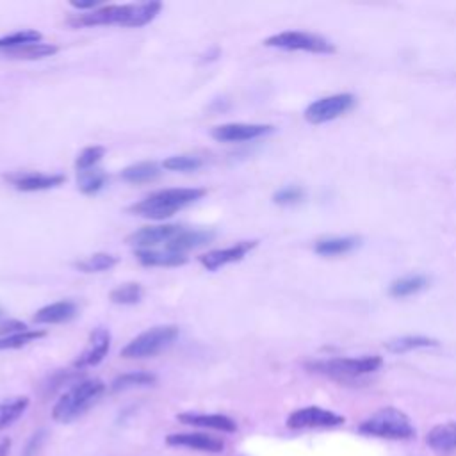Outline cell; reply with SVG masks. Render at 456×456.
<instances>
[{"label": "cell", "instance_id": "1", "mask_svg": "<svg viewBox=\"0 0 456 456\" xmlns=\"http://www.w3.org/2000/svg\"><path fill=\"white\" fill-rule=\"evenodd\" d=\"M160 11H162V2L159 0H150L141 4H110V5H102L89 12L75 14L73 18L68 20V25H71L73 28L98 27V25H119V27L139 28L153 21Z\"/></svg>", "mask_w": 456, "mask_h": 456}, {"label": "cell", "instance_id": "2", "mask_svg": "<svg viewBox=\"0 0 456 456\" xmlns=\"http://www.w3.org/2000/svg\"><path fill=\"white\" fill-rule=\"evenodd\" d=\"M207 194L201 187H169L160 189L151 194H148L144 200L134 203L128 207L130 214L153 219V221H164L175 216L178 210L185 208L187 205L196 203Z\"/></svg>", "mask_w": 456, "mask_h": 456}, {"label": "cell", "instance_id": "3", "mask_svg": "<svg viewBox=\"0 0 456 456\" xmlns=\"http://www.w3.org/2000/svg\"><path fill=\"white\" fill-rule=\"evenodd\" d=\"M105 383L102 379H82L73 383L52 408V417L55 422H71L84 415L103 394Z\"/></svg>", "mask_w": 456, "mask_h": 456}, {"label": "cell", "instance_id": "4", "mask_svg": "<svg viewBox=\"0 0 456 456\" xmlns=\"http://www.w3.org/2000/svg\"><path fill=\"white\" fill-rule=\"evenodd\" d=\"M358 431L367 436L387 440H410L415 436V428L410 417L394 406L374 411L358 426Z\"/></svg>", "mask_w": 456, "mask_h": 456}, {"label": "cell", "instance_id": "5", "mask_svg": "<svg viewBox=\"0 0 456 456\" xmlns=\"http://www.w3.org/2000/svg\"><path fill=\"white\" fill-rule=\"evenodd\" d=\"M383 365L381 356H362V358H328L308 362L306 369L331 379L353 381L365 374L376 372Z\"/></svg>", "mask_w": 456, "mask_h": 456}, {"label": "cell", "instance_id": "6", "mask_svg": "<svg viewBox=\"0 0 456 456\" xmlns=\"http://www.w3.org/2000/svg\"><path fill=\"white\" fill-rule=\"evenodd\" d=\"M180 330L175 324H159L153 326L142 333H139L135 338H132L123 349L121 356L130 358V360H139V358H151L164 349H167L175 338L178 337Z\"/></svg>", "mask_w": 456, "mask_h": 456}, {"label": "cell", "instance_id": "7", "mask_svg": "<svg viewBox=\"0 0 456 456\" xmlns=\"http://www.w3.org/2000/svg\"><path fill=\"white\" fill-rule=\"evenodd\" d=\"M265 46L281 48V50H303L312 53H333L335 46L322 36L301 30H285L274 36H269L264 41Z\"/></svg>", "mask_w": 456, "mask_h": 456}, {"label": "cell", "instance_id": "8", "mask_svg": "<svg viewBox=\"0 0 456 456\" xmlns=\"http://www.w3.org/2000/svg\"><path fill=\"white\" fill-rule=\"evenodd\" d=\"M354 102H356L354 96L349 93L319 98L305 109V119L312 125H321V123L337 119L338 116L349 112L354 107Z\"/></svg>", "mask_w": 456, "mask_h": 456}, {"label": "cell", "instance_id": "9", "mask_svg": "<svg viewBox=\"0 0 456 456\" xmlns=\"http://www.w3.org/2000/svg\"><path fill=\"white\" fill-rule=\"evenodd\" d=\"M346 419L331 410L321 406H305L294 410L287 417V426L290 429H310V428H335L344 424Z\"/></svg>", "mask_w": 456, "mask_h": 456}, {"label": "cell", "instance_id": "10", "mask_svg": "<svg viewBox=\"0 0 456 456\" xmlns=\"http://www.w3.org/2000/svg\"><path fill=\"white\" fill-rule=\"evenodd\" d=\"M183 226L180 224H153V226H142L130 235H126L125 242L134 246L135 249H155L159 244H167L171 239H175Z\"/></svg>", "mask_w": 456, "mask_h": 456}, {"label": "cell", "instance_id": "11", "mask_svg": "<svg viewBox=\"0 0 456 456\" xmlns=\"http://www.w3.org/2000/svg\"><path fill=\"white\" fill-rule=\"evenodd\" d=\"M274 132L273 125H260V123H224L217 125L210 130L212 139L219 142H242L264 137Z\"/></svg>", "mask_w": 456, "mask_h": 456}, {"label": "cell", "instance_id": "12", "mask_svg": "<svg viewBox=\"0 0 456 456\" xmlns=\"http://www.w3.org/2000/svg\"><path fill=\"white\" fill-rule=\"evenodd\" d=\"M258 244V240H240L235 242L228 248H221V249H212L207 251L203 255L198 256V262L207 269V271H217L228 264H235L240 262L251 249H255Z\"/></svg>", "mask_w": 456, "mask_h": 456}, {"label": "cell", "instance_id": "13", "mask_svg": "<svg viewBox=\"0 0 456 456\" xmlns=\"http://www.w3.org/2000/svg\"><path fill=\"white\" fill-rule=\"evenodd\" d=\"M110 331L103 326H96L87 338V346L86 349L78 354V358L73 362L75 369H87V367H94L98 363L103 362V358L107 356L109 349H110Z\"/></svg>", "mask_w": 456, "mask_h": 456}, {"label": "cell", "instance_id": "14", "mask_svg": "<svg viewBox=\"0 0 456 456\" xmlns=\"http://www.w3.org/2000/svg\"><path fill=\"white\" fill-rule=\"evenodd\" d=\"M14 189L21 192H37V191H48L53 187H59L64 183L66 176L59 173L45 175V173H12L4 176Z\"/></svg>", "mask_w": 456, "mask_h": 456}, {"label": "cell", "instance_id": "15", "mask_svg": "<svg viewBox=\"0 0 456 456\" xmlns=\"http://www.w3.org/2000/svg\"><path fill=\"white\" fill-rule=\"evenodd\" d=\"M166 444L171 447H185L200 452H223L224 442L207 433H171L166 436Z\"/></svg>", "mask_w": 456, "mask_h": 456}, {"label": "cell", "instance_id": "16", "mask_svg": "<svg viewBox=\"0 0 456 456\" xmlns=\"http://www.w3.org/2000/svg\"><path fill=\"white\" fill-rule=\"evenodd\" d=\"M182 424L196 426V428H207L221 433H235L237 422L223 413H194V411H183L176 417Z\"/></svg>", "mask_w": 456, "mask_h": 456}, {"label": "cell", "instance_id": "17", "mask_svg": "<svg viewBox=\"0 0 456 456\" xmlns=\"http://www.w3.org/2000/svg\"><path fill=\"white\" fill-rule=\"evenodd\" d=\"M77 314H78V308L75 301L61 299V301L41 306L32 319L36 324H61L75 319Z\"/></svg>", "mask_w": 456, "mask_h": 456}, {"label": "cell", "instance_id": "18", "mask_svg": "<svg viewBox=\"0 0 456 456\" xmlns=\"http://www.w3.org/2000/svg\"><path fill=\"white\" fill-rule=\"evenodd\" d=\"M216 237V233L212 230H203V228H198V230H189V228H183L175 239H171L164 249L171 251V253H180V255H185V251H191V249H196L200 246H205L208 244L212 239Z\"/></svg>", "mask_w": 456, "mask_h": 456}, {"label": "cell", "instance_id": "19", "mask_svg": "<svg viewBox=\"0 0 456 456\" xmlns=\"http://www.w3.org/2000/svg\"><path fill=\"white\" fill-rule=\"evenodd\" d=\"M137 262L144 267H178L187 264V256L180 253H171L167 249H135L134 251Z\"/></svg>", "mask_w": 456, "mask_h": 456}, {"label": "cell", "instance_id": "20", "mask_svg": "<svg viewBox=\"0 0 456 456\" xmlns=\"http://www.w3.org/2000/svg\"><path fill=\"white\" fill-rule=\"evenodd\" d=\"M428 445L436 452L456 451V422H445L431 428L426 436Z\"/></svg>", "mask_w": 456, "mask_h": 456}, {"label": "cell", "instance_id": "21", "mask_svg": "<svg viewBox=\"0 0 456 456\" xmlns=\"http://www.w3.org/2000/svg\"><path fill=\"white\" fill-rule=\"evenodd\" d=\"M59 52L57 45L52 43H34V45H25L14 50H7L2 52L7 59H18V61H36V59H45V57H52Z\"/></svg>", "mask_w": 456, "mask_h": 456}, {"label": "cell", "instance_id": "22", "mask_svg": "<svg viewBox=\"0 0 456 456\" xmlns=\"http://www.w3.org/2000/svg\"><path fill=\"white\" fill-rule=\"evenodd\" d=\"M160 166L153 160H144L132 164L121 171V178L128 183H146L160 176Z\"/></svg>", "mask_w": 456, "mask_h": 456}, {"label": "cell", "instance_id": "23", "mask_svg": "<svg viewBox=\"0 0 456 456\" xmlns=\"http://www.w3.org/2000/svg\"><path fill=\"white\" fill-rule=\"evenodd\" d=\"M155 383H157V376L153 372L132 370V372H125V374L116 376L110 383V390L112 392H123V390L135 388V387H151Z\"/></svg>", "mask_w": 456, "mask_h": 456}, {"label": "cell", "instance_id": "24", "mask_svg": "<svg viewBox=\"0 0 456 456\" xmlns=\"http://www.w3.org/2000/svg\"><path fill=\"white\" fill-rule=\"evenodd\" d=\"M107 180H109L107 173L103 169H98V167L78 171V175H77L78 191L86 196H93V194L100 192L105 187Z\"/></svg>", "mask_w": 456, "mask_h": 456}, {"label": "cell", "instance_id": "25", "mask_svg": "<svg viewBox=\"0 0 456 456\" xmlns=\"http://www.w3.org/2000/svg\"><path fill=\"white\" fill-rule=\"evenodd\" d=\"M28 397L27 395H20V397H12L9 401H2L0 403V431H4L5 428L12 426L28 408Z\"/></svg>", "mask_w": 456, "mask_h": 456}, {"label": "cell", "instance_id": "26", "mask_svg": "<svg viewBox=\"0 0 456 456\" xmlns=\"http://www.w3.org/2000/svg\"><path fill=\"white\" fill-rule=\"evenodd\" d=\"M356 244H358L356 237H328V239L317 240L314 249L322 256H335V255L351 251Z\"/></svg>", "mask_w": 456, "mask_h": 456}, {"label": "cell", "instance_id": "27", "mask_svg": "<svg viewBox=\"0 0 456 456\" xmlns=\"http://www.w3.org/2000/svg\"><path fill=\"white\" fill-rule=\"evenodd\" d=\"M144 296V289L137 281H126L114 287L109 292V299L114 305H137Z\"/></svg>", "mask_w": 456, "mask_h": 456}, {"label": "cell", "instance_id": "28", "mask_svg": "<svg viewBox=\"0 0 456 456\" xmlns=\"http://www.w3.org/2000/svg\"><path fill=\"white\" fill-rule=\"evenodd\" d=\"M43 41V34L36 28H25V30H16L12 34H7L4 37H0V52H7V50H14L25 45H34V43H41Z\"/></svg>", "mask_w": 456, "mask_h": 456}, {"label": "cell", "instance_id": "29", "mask_svg": "<svg viewBox=\"0 0 456 456\" xmlns=\"http://www.w3.org/2000/svg\"><path fill=\"white\" fill-rule=\"evenodd\" d=\"M116 264H118V256L110 253H93L91 256L78 260L75 267L82 273H103V271H110Z\"/></svg>", "mask_w": 456, "mask_h": 456}, {"label": "cell", "instance_id": "30", "mask_svg": "<svg viewBox=\"0 0 456 456\" xmlns=\"http://www.w3.org/2000/svg\"><path fill=\"white\" fill-rule=\"evenodd\" d=\"M426 285H428L426 276L413 274V276H404V278L392 281L388 287V292L394 297H406V296H411V294L422 290Z\"/></svg>", "mask_w": 456, "mask_h": 456}, {"label": "cell", "instance_id": "31", "mask_svg": "<svg viewBox=\"0 0 456 456\" xmlns=\"http://www.w3.org/2000/svg\"><path fill=\"white\" fill-rule=\"evenodd\" d=\"M438 342L429 337L408 335V337H401V338H394V340L387 342V349L392 353H406V351H413V349H420V347H433Z\"/></svg>", "mask_w": 456, "mask_h": 456}, {"label": "cell", "instance_id": "32", "mask_svg": "<svg viewBox=\"0 0 456 456\" xmlns=\"http://www.w3.org/2000/svg\"><path fill=\"white\" fill-rule=\"evenodd\" d=\"M46 337L45 330H27L23 333L9 335V337H0V351H11V349H21L28 346L30 342H36L39 338Z\"/></svg>", "mask_w": 456, "mask_h": 456}, {"label": "cell", "instance_id": "33", "mask_svg": "<svg viewBox=\"0 0 456 456\" xmlns=\"http://www.w3.org/2000/svg\"><path fill=\"white\" fill-rule=\"evenodd\" d=\"M203 164V160L196 155H173L167 157L162 162V167L167 171H178V173H189V171H196L200 169Z\"/></svg>", "mask_w": 456, "mask_h": 456}, {"label": "cell", "instance_id": "34", "mask_svg": "<svg viewBox=\"0 0 456 456\" xmlns=\"http://www.w3.org/2000/svg\"><path fill=\"white\" fill-rule=\"evenodd\" d=\"M103 155H105L103 146H87V148H84L77 155V160H75L77 171H86V169L96 167V164L103 159Z\"/></svg>", "mask_w": 456, "mask_h": 456}, {"label": "cell", "instance_id": "35", "mask_svg": "<svg viewBox=\"0 0 456 456\" xmlns=\"http://www.w3.org/2000/svg\"><path fill=\"white\" fill-rule=\"evenodd\" d=\"M303 198H305V191L297 185L281 187L273 194V201L276 205H296V203L303 201Z\"/></svg>", "mask_w": 456, "mask_h": 456}, {"label": "cell", "instance_id": "36", "mask_svg": "<svg viewBox=\"0 0 456 456\" xmlns=\"http://www.w3.org/2000/svg\"><path fill=\"white\" fill-rule=\"evenodd\" d=\"M30 330L25 322L18 321V319H2L0 321V337H9V335H16V333H23Z\"/></svg>", "mask_w": 456, "mask_h": 456}, {"label": "cell", "instance_id": "37", "mask_svg": "<svg viewBox=\"0 0 456 456\" xmlns=\"http://www.w3.org/2000/svg\"><path fill=\"white\" fill-rule=\"evenodd\" d=\"M45 440V433L43 431H37L32 435V438L28 440V444L25 445V451H23V456H36L37 451L41 449V444Z\"/></svg>", "mask_w": 456, "mask_h": 456}, {"label": "cell", "instance_id": "38", "mask_svg": "<svg viewBox=\"0 0 456 456\" xmlns=\"http://www.w3.org/2000/svg\"><path fill=\"white\" fill-rule=\"evenodd\" d=\"M69 5L77 11H87L89 12V9L94 11V7L100 5V2L98 0H69Z\"/></svg>", "mask_w": 456, "mask_h": 456}, {"label": "cell", "instance_id": "39", "mask_svg": "<svg viewBox=\"0 0 456 456\" xmlns=\"http://www.w3.org/2000/svg\"><path fill=\"white\" fill-rule=\"evenodd\" d=\"M11 449V438H2L0 440V456H7Z\"/></svg>", "mask_w": 456, "mask_h": 456}, {"label": "cell", "instance_id": "40", "mask_svg": "<svg viewBox=\"0 0 456 456\" xmlns=\"http://www.w3.org/2000/svg\"><path fill=\"white\" fill-rule=\"evenodd\" d=\"M2 314H4V310H2V308H0V317H2Z\"/></svg>", "mask_w": 456, "mask_h": 456}]
</instances>
